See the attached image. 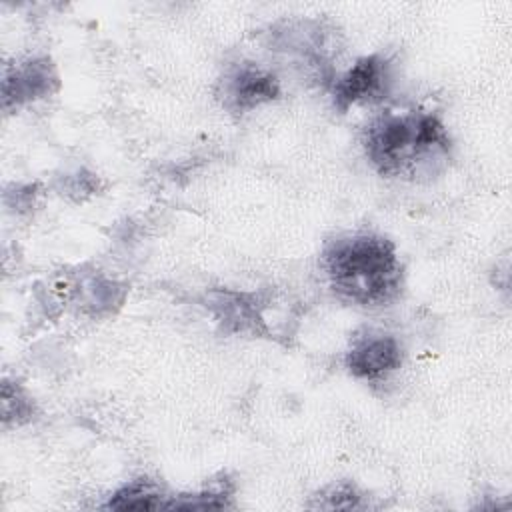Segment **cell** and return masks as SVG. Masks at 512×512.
<instances>
[{"mask_svg":"<svg viewBox=\"0 0 512 512\" xmlns=\"http://www.w3.org/2000/svg\"><path fill=\"white\" fill-rule=\"evenodd\" d=\"M218 96L226 110L234 114L250 112L280 96L276 74L256 62H238L220 78Z\"/></svg>","mask_w":512,"mask_h":512,"instance_id":"obj_3","label":"cell"},{"mask_svg":"<svg viewBox=\"0 0 512 512\" xmlns=\"http://www.w3.org/2000/svg\"><path fill=\"white\" fill-rule=\"evenodd\" d=\"M230 498V490L228 488H208L196 494H180L178 498L166 502L164 508H198V510H206V508H226Z\"/></svg>","mask_w":512,"mask_h":512,"instance_id":"obj_8","label":"cell"},{"mask_svg":"<svg viewBox=\"0 0 512 512\" xmlns=\"http://www.w3.org/2000/svg\"><path fill=\"white\" fill-rule=\"evenodd\" d=\"M58 90V72L48 58H28L12 64L2 80V108H18Z\"/></svg>","mask_w":512,"mask_h":512,"instance_id":"obj_6","label":"cell"},{"mask_svg":"<svg viewBox=\"0 0 512 512\" xmlns=\"http://www.w3.org/2000/svg\"><path fill=\"white\" fill-rule=\"evenodd\" d=\"M322 498H326L328 502L318 504L320 508H358L362 496L354 484L342 482L328 488V492L322 494Z\"/></svg>","mask_w":512,"mask_h":512,"instance_id":"obj_9","label":"cell"},{"mask_svg":"<svg viewBox=\"0 0 512 512\" xmlns=\"http://www.w3.org/2000/svg\"><path fill=\"white\" fill-rule=\"evenodd\" d=\"M164 494L162 490L148 478L132 480L130 484L122 486L118 492L110 496L104 508L116 510H156L164 508Z\"/></svg>","mask_w":512,"mask_h":512,"instance_id":"obj_7","label":"cell"},{"mask_svg":"<svg viewBox=\"0 0 512 512\" xmlns=\"http://www.w3.org/2000/svg\"><path fill=\"white\" fill-rule=\"evenodd\" d=\"M400 342L384 332H366L354 338L346 352V368L354 378L376 382L402 366Z\"/></svg>","mask_w":512,"mask_h":512,"instance_id":"obj_5","label":"cell"},{"mask_svg":"<svg viewBox=\"0 0 512 512\" xmlns=\"http://www.w3.org/2000/svg\"><path fill=\"white\" fill-rule=\"evenodd\" d=\"M322 270L334 294L356 306H388L402 290L396 246L380 234L354 232L330 240L322 252Z\"/></svg>","mask_w":512,"mask_h":512,"instance_id":"obj_2","label":"cell"},{"mask_svg":"<svg viewBox=\"0 0 512 512\" xmlns=\"http://www.w3.org/2000/svg\"><path fill=\"white\" fill-rule=\"evenodd\" d=\"M392 84V70L388 58L370 54L358 58L332 86L334 106L346 112L356 104H374L386 98Z\"/></svg>","mask_w":512,"mask_h":512,"instance_id":"obj_4","label":"cell"},{"mask_svg":"<svg viewBox=\"0 0 512 512\" xmlns=\"http://www.w3.org/2000/svg\"><path fill=\"white\" fill-rule=\"evenodd\" d=\"M364 152L380 176L420 180L448 166L452 140L430 110H386L366 126Z\"/></svg>","mask_w":512,"mask_h":512,"instance_id":"obj_1","label":"cell"}]
</instances>
